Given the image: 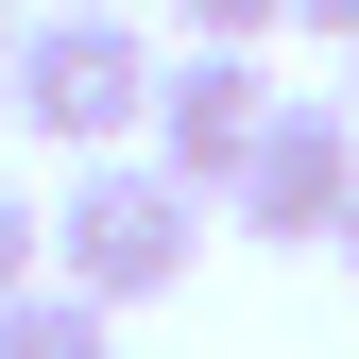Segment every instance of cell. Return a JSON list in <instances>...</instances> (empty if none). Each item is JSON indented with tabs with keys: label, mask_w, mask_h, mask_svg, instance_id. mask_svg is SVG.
<instances>
[{
	"label": "cell",
	"mask_w": 359,
	"mask_h": 359,
	"mask_svg": "<svg viewBox=\"0 0 359 359\" xmlns=\"http://www.w3.org/2000/svg\"><path fill=\"white\" fill-rule=\"evenodd\" d=\"M0 52H18V0H0Z\"/></svg>",
	"instance_id": "obj_9"
},
{
	"label": "cell",
	"mask_w": 359,
	"mask_h": 359,
	"mask_svg": "<svg viewBox=\"0 0 359 359\" xmlns=\"http://www.w3.org/2000/svg\"><path fill=\"white\" fill-rule=\"evenodd\" d=\"M154 34L103 18V0H69V18H18V52H0V103H18V137L52 154H137L154 137Z\"/></svg>",
	"instance_id": "obj_1"
},
{
	"label": "cell",
	"mask_w": 359,
	"mask_h": 359,
	"mask_svg": "<svg viewBox=\"0 0 359 359\" xmlns=\"http://www.w3.org/2000/svg\"><path fill=\"white\" fill-rule=\"evenodd\" d=\"M189 257H205V189H171L154 154H86V171H69V205H52V291L154 308V291H189Z\"/></svg>",
	"instance_id": "obj_2"
},
{
	"label": "cell",
	"mask_w": 359,
	"mask_h": 359,
	"mask_svg": "<svg viewBox=\"0 0 359 359\" xmlns=\"http://www.w3.org/2000/svg\"><path fill=\"white\" fill-rule=\"evenodd\" d=\"M291 34H342V52H359V0H291Z\"/></svg>",
	"instance_id": "obj_8"
},
{
	"label": "cell",
	"mask_w": 359,
	"mask_h": 359,
	"mask_svg": "<svg viewBox=\"0 0 359 359\" xmlns=\"http://www.w3.org/2000/svg\"><path fill=\"white\" fill-rule=\"evenodd\" d=\"M52 274V205H18V171H0V308Z\"/></svg>",
	"instance_id": "obj_7"
},
{
	"label": "cell",
	"mask_w": 359,
	"mask_h": 359,
	"mask_svg": "<svg viewBox=\"0 0 359 359\" xmlns=\"http://www.w3.org/2000/svg\"><path fill=\"white\" fill-rule=\"evenodd\" d=\"M342 257H359V205H342Z\"/></svg>",
	"instance_id": "obj_10"
},
{
	"label": "cell",
	"mask_w": 359,
	"mask_h": 359,
	"mask_svg": "<svg viewBox=\"0 0 359 359\" xmlns=\"http://www.w3.org/2000/svg\"><path fill=\"white\" fill-rule=\"evenodd\" d=\"M222 205H240V240H325L342 257V205H359V103H274V137H257L240 154V189H222Z\"/></svg>",
	"instance_id": "obj_3"
},
{
	"label": "cell",
	"mask_w": 359,
	"mask_h": 359,
	"mask_svg": "<svg viewBox=\"0 0 359 359\" xmlns=\"http://www.w3.org/2000/svg\"><path fill=\"white\" fill-rule=\"evenodd\" d=\"M171 34H189V52H274L291 0H171Z\"/></svg>",
	"instance_id": "obj_6"
},
{
	"label": "cell",
	"mask_w": 359,
	"mask_h": 359,
	"mask_svg": "<svg viewBox=\"0 0 359 359\" xmlns=\"http://www.w3.org/2000/svg\"><path fill=\"white\" fill-rule=\"evenodd\" d=\"M342 103H359V86H342Z\"/></svg>",
	"instance_id": "obj_11"
},
{
	"label": "cell",
	"mask_w": 359,
	"mask_h": 359,
	"mask_svg": "<svg viewBox=\"0 0 359 359\" xmlns=\"http://www.w3.org/2000/svg\"><path fill=\"white\" fill-rule=\"evenodd\" d=\"M0 359H120V308H86V291L34 274L18 308H0Z\"/></svg>",
	"instance_id": "obj_5"
},
{
	"label": "cell",
	"mask_w": 359,
	"mask_h": 359,
	"mask_svg": "<svg viewBox=\"0 0 359 359\" xmlns=\"http://www.w3.org/2000/svg\"><path fill=\"white\" fill-rule=\"evenodd\" d=\"M274 103H291V86L257 69V52H171V69H154V171L222 205V189H240V154L274 137Z\"/></svg>",
	"instance_id": "obj_4"
}]
</instances>
